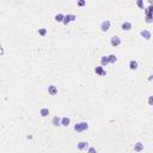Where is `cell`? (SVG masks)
<instances>
[{"mask_svg":"<svg viewBox=\"0 0 153 153\" xmlns=\"http://www.w3.org/2000/svg\"><path fill=\"white\" fill-rule=\"evenodd\" d=\"M116 61H117V57H116V55H114V54L109 55V62H110V63H115Z\"/></svg>","mask_w":153,"mask_h":153,"instance_id":"obj_17","label":"cell"},{"mask_svg":"<svg viewBox=\"0 0 153 153\" xmlns=\"http://www.w3.org/2000/svg\"><path fill=\"white\" fill-rule=\"evenodd\" d=\"M129 68H130V69H133V71L138 69V62H136L135 60H132V61L129 62Z\"/></svg>","mask_w":153,"mask_h":153,"instance_id":"obj_13","label":"cell"},{"mask_svg":"<svg viewBox=\"0 0 153 153\" xmlns=\"http://www.w3.org/2000/svg\"><path fill=\"white\" fill-rule=\"evenodd\" d=\"M147 103H148L149 105H153V96H149V97H148V99H147Z\"/></svg>","mask_w":153,"mask_h":153,"instance_id":"obj_23","label":"cell"},{"mask_svg":"<svg viewBox=\"0 0 153 153\" xmlns=\"http://www.w3.org/2000/svg\"><path fill=\"white\" fill-rule=\"evenodd\" d=\"M136 5H138L140 9H143V1H142V0H138V1H136Z\"/></svg>","mask_w":153,"mask_h":153,"instance_id":"obj_21","label":"cell"},{"mask_svg":"<svg viewBox=\"0 0 153 153\" xmlns=\"http://www.w3.org/2000/svg\"><path fill=\"white\" fill-rule=\"evenodd\" d=\"M40 114H41V116L46 117V116L49 115V109H48V108H42V109L40 110Z\"/></svg>","mask_w":153,"mask_h":153,"instance_id":"obj_14","label":"cell"},{"mask_svg":"<svg viewBox=\"0 0 153 153\" xmlns=\"http://www.w3.org/2000/svg\"><path fill=\"white\" fill-rule=\"evenodd\" d=\"M121 28H122V30L128 31V30H130V29H132V23H129V22H124V23H122Z\"/></svg>","mask_w":153,"mask_h":153,"instance_id":"obj_7","label":"cell"},{"mask_svg":"<svg viewBox=\"0 0 153 153\" xmlns=\"http://www.w3.org/2000/svg\"><path fill=\"white\" fill-rule=\"evenodd\" d=\"M140 35H141L145 40H151V32L147 31V30H142V31L140 32Z\"/></svg>","mask_w":153,"mask_h":153,"instance_id":"obj_8","label":"cell"},{"mask_svg":"<svg viewBox=\"0 0 153 153\" xmlns=\"http://www.w3.org/2000/svg\"><path fill=\"white\" fill-rule=\"evenodd\" d=\"M63 19H65V16L61 15V13H59V15L55 16V20L56 22H63Z\"/></svg>","mask_w":153,"mask_h":153,"instance_id":"obj_16","label":"cell"},{"mask_svg":"<svg viewBox=\"0 0 153 153\" xmlns=\"http://www.w3.org/2000/svg\"><path fill=\"white\" fill-rule=\"evenodd\" d=\"M85 4H86V3L84 1V0H80V1H78V5H79V6H84Z\"/></svg>","mask_w":153,"mask_h":153,"instance_id":"obj_24","label":"cell"},{"mask_svg":"<svg viewBox=\"0 0 153 153\" xmlns=\"http://www.w3.org/2000/svg\"><path fill=\"white\" fill-rule=\"evenodd\" d=\"M95 72H96L97 74H99V75H105V74H107V72L104 71L103 66H98V67H96V68H95Z\"/></svg>","mask_w":153,"mask_h":153,"instance_id":"obj_4","label":"cell"},{"mask_svg":"<svg viewBox=\"0 0 153 153\" xmlns=\"http://www.w3.org/2000/svg\"><path fill=\"white\" fill-rule=\"evenodd\" d=\"M78 149H85L87 146H89V143L86 142V141H80V142H78Z\"/></svg>","mask_w":153,"mask_h":153,"instance_id":"obj_10","label":"cell"},{"mask_svg":"<svg viewBox=\"0 0 153 153\" xmlns=\"http://www.w3.org/2000/svg\"><path fill=\"white\" fill-rule=\"evenodd\" d=\"M110 43H111L112 47H117V46L121 44V38L118 36H112L111 40H110Z\"/></svg>","mask_w":153,"mask_h":153,"instance_id":"obj_2","label":"cell"},{"mask_svg":"<svg viewBox=\"0 0 153 153\" xmlns=\"http://www.w3.org/2000/svg\"><path fill=\"white\" fill-rule=\"evenodd\" d=\"M143 149V143L142 142H136L134 143V151L135 152H141Z\"/></svg>","mask_w":153,"mask_h":153,"instance_id":"obj_6","label":"cell"},{"mask_svg":"<svg viewBox=\"0 0 153 153\" xmlns=\"http://www.w3.org/2000/svg\"><path fill=\"white\" fill-rule=\"evenodd\" d=\"M87 153H97V151H96V148H95V147H89Z\"/></svg>","mask_w":153,"mask_h":153,"instance_id":"obj_22","label":"cell"},{"mask_svg":"<svg viewBox=\"0 0 153 153\" xmlns=\"http://www.w3.org/2000/svg\"><path fill=\"white\" fill-rule=\"evenodd\" d=\"M69 123H71L69 117H62V118H61V126H63V127H68V126H69Z\"/></svg>","mask_w":153,"mask_h":153,"instance_id":"obj_9","label":"cell"},{"mask_svg":"<svg viewBox=\"0 0 153 153\" xmlns=\"http://www.w3.org/2000/svg\"><path fill=\"white\" fill-rule=\"evenodd\" d=\"M38 35H41V36H46V35H47V29H44V28L38 29Z\"/></svg>","mask_w":153,"mask_h":153,"instance_id":"obj_20","label":"cell"},{"mask_svg":"<svg viewBox=\"0 0 153 153\" xmlns=\"http://www.w3.org/2000/svg\"><path fill=\"white\" fill-rule=\"evenodd\" d=\"M69 22H71V15H66V16H65V19H63V22H62V23H63L65 25H67Z\"/></svg>","mask_w":153,"mask_h":153,"instance_id":"obj_19","label":"cell"},{"mask_svg":"<svg viewBox=\"0 0 153 153\" xmlns=\"http://www.w3.org/2000/svg\"><path fill=\"white\" fill-rule=\"evenodd\" d=\"M110 29V22L109 20H103L101 24V30L102 31H108Z\"/></svg>","mask_w":153,"mask_h":153,"instance_id":"obj_3","label":"cell"},{"mask_svg":"<svg viewBox=\"0 0 153 153\" xmlns=\"http://www.w3.org/2000/svg\"><path fill=\"white\" fill-rule=\"evenodd\" d=\"M75 18H76V17H75L74 15H71V22H74V20H75Z\"/></svg>","mask_w":153,"mask_h":153,"instance_id":"obj_25","label":"cell"},{"mask_svg":"<svg viewBox=\"0 0 153 153\" xmlns=\"http://www.w3.org/2000/svg\"><path fill=\"white\" fill-rule=\"evenodd\" d=\"M51 122H53V124H54L55 127H59V126H61V118H59L57 116H54Z\"/></svg>","mask_w":153,"mask_h":153,"instance_id":"obj_11","label":"cell"},{"mask_svg":"<svg viewBox=\"0 0 153 153\" xmlns=\"http://www.w3.org/2000/svg\"><path fill=\"white\" fill-rule=\"evenodd\" d=\"M145 20H146V23H152L153 22V15H146Z\"/></svg>","mask_w":153,"mask_h":153,"instance_id":"obj_18","label":"cell"},{"mask_svg":"<svg viewBox=\"0 0 153 153\" xmlns=\"http://www.w3.org/2000/svg\"><path fill=\"white\" fill-rule=\"evenodd\" d=\"M146 15H153V4H151L147 9H143Z\"/></svg>","mask_w":153,"mask_h":153,"instance_id":"obj_15","label":"cell"},{"mask_svg":"<svg viewBox=\"0 0 153 153\" xmlns=\"http://www.w3.org/2000/svg\"><path fill=\"white\" fill-rule=\"evenodd\" d=\"M101 63H102V66H107L108 63H110L109 62V56H102L101 57Z\"/></svg>","mask_w":153,"mask_h":153,"instance_id":"obj_12","label":"cell"},{"mask_svg":"<svg viewBox=\"0 0 153 153\" xmlns=\"http://www.w3.org/2000/svg\"><path fill=\"white\" fill-rule=\"evenodd\" d=\"M152 79H153V74H151V75L148 76V79H147V80H148V82H151Z\"/></svg>","mask_w":153,"mask_h":153,"instance_id":"obj_26","label":"cell"},{"mask_svg":"<svg viewBox=\"0 0 153 153\" xmlns=\"http://www.w3.org/2000/svg\"><path fill=\"white\" fill-rule=\"evenodd\" d=\"M87 128H89L87 122H80V123H76V124L74 126V130H75V132H84V130H86Z\"/></svg>","mask_w":153,"mask_h":153,"instance_id":"obj_1","label":"cell"},{"mask_svg":"<svg viewBox=\"0 0 153 153\" xmlns=\"http://www.w3.org/2000/svg\"><path fill=\"white\" fill-rule=\"evenodd\" d=\"M48 92H49V95H51V96H55V95L57 93V89H56V86H54V85H50V86H48Z\"/></svg>","mask_w":153,"mask_h":153,"instance_id":"obj_5","label":"cell"}]
</instances>
